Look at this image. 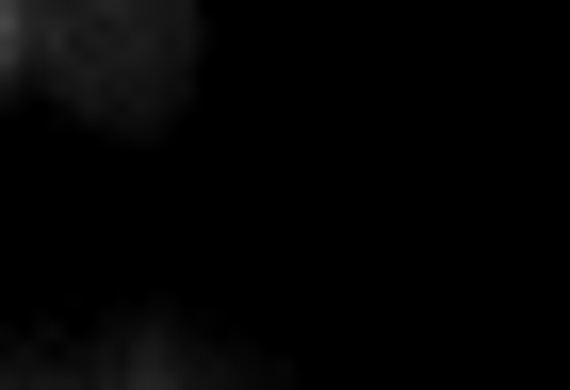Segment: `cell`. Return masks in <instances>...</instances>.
<instances>
[{
	"label": "cell",
	"mask_w": 570,
	"mask_h": 390,
	"mask_svg": "<svg viewBox=\"0 0 570 390\" xmlns=\"http://www.w3.org/2000/svg\"><path fill=\"white\" fill-rule=\"evenodd\" d=\"M0 98H17V0H0Z\"/></svg>",
	"instance_id": "3"
},
{
	"label": "cell",
	"mask_w": 570,
	"mask_h": 390,
	"mask_svg": "<svg viewBox=\"0 0 570 390\" xmlns=\"http://www.w3.org/2000/svg\"><path fill=\"white\" fill-rule=\"evenodd\" d=\"M0 390H277V374L179 309H115L82 342H0Z\"/></svg>",
	"instance_id": "2"
},
{
	"label": "cell",
	"mask_w": 570,
	"mask_h": 390,
	"mask_svg": "<svg viewBox=\"0 0 570 390\" xmlns=\"http://www.w3.org/2000/svg\"><path fill=\"white\" fill-rule=\"evenodd\" d=\"M17 82H49L82 130H179L196 98V0H17Z\"/></svg>",
	"instance_id": "1"
}]
</instances>
